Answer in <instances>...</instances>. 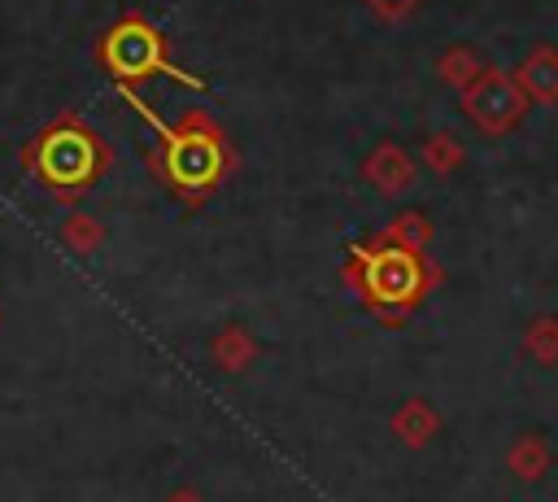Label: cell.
<instances>
[{
  "label": "cell",
  "mask_w": 558,
  "mask_h": 502,
  "mask_svg": "<svg viewBox=\"0 0 558 502\" xmlns=\"http://www.w3.org/2000/svg\"><path fill=\"white\" fill-rule=\"evenodd\" d=\"M340 275L384 327H401L440 284V266L427 253L392 244L384 236H366L349 244V262Z\"/></svg>",
  "instance_id": "cell-2"
},
{
  "label": "cell",
  "mask_w": 558,
  "mask_h": 502,
  "mask_svg": "<svg viewBox=\"0 0 558 502\" xmlns=\"http://www.w3.org/2000/svg\"><path fill=\"white\" fill-rule=\"evenodd\" d=\"M523 354L541 367H558V314H536L523 327Z\"/></svg>",
  "instance_id": "cell-14"
},
{
  "label": "cell",
  "mask_w": 558,
  "mask_h": 502,
  "mask_svg": "<svg viewBox=\"0 0 558 502\" xmlns=\"http://www.w3.org/2000/svg\"><path fill=\"white\" fill-rule=\"evenodd\" d=\"M209 358H214V367H218V371L240 375V371H248V367H253V358H257V340H253V332H248V327L227 323V327H218V332H214V340H209Z\"/></svg>",
  "instance_id": "cell-9"
},
{
  "label": "cell",
  "mask_w": 558,
  "mask_h": 502,
  "mask_svg": "<svg viewBox=\"0 0 558 502\" xmlns=\"http://www.w3.org/2000/svg\"><path fill=\"white\" fill-rule=\"evenodd\" d=\"M122 100L157 135L153 170L161 175V183L183 205L209 201L218 192V183L227 179V170H231V140H227V131L205 109H183L179 122H166V118H157V109L148 100L135 96V87H122Z\"/></svg>",
  "instance_id": "cell-1"
},
{
  "label": "cell",
  "mask_w": 558,
  "mask_h": 502,
  "mask_svg": "<svg viewBox=\"0 0 558 502\" xmlns=\"http://www.w3.org/2000/svg\"><path fill=\"white\" fill-rule=\"evenodd\" d=\"M527 105H532L527 92H523L519 79L506 74L501 65H484V74H480L466 92H458L462 118H466L480 135H488V140L510 135V131L527 118Z\"/></svg>",
  "instance_id": "cell-5"
},
{
  "label": "cell",
  "mask_w": 558,
  "mask_h": 502,
  "mask_svg": "<svg viewBox=\"0 0 558 502\" xmlns=\"http://www.w3.org/2000/svg\"><path fill=\"white\" fill-rule=\"evenodd\" d=\"M22 166L52 201L74 205L105 179V170L113 166V148L92 122L65 109L22 148Z\"/></svg>",
  "instance_id": "cell-3"
},
{
  "label": "cell",
  "mask_w": 558,
  "mask_h": 502,
  "mask_svg": "<svg viewBox=\"0 0 558 502\" xmlns=\"http://www.w3.org/2000/svg\"><path fill=\"white\" fill-rule=\"evenodd\" d=\"M105 240H109V231H105V223L96 218V214H83V210H70L65 218H61V244L70 249V253H100L105 249Z\"/></svg>",
  "instance_id": "cell-12"
},
{
  "label": "cell",
  "mask_w": 558,
  "mask_h": 502,
  "mask_svg": "<svg viewBox=\"0 0 558 502\" xmlns=\"http://www.w3.org/2000/svg\"><path fill=\"white\" fill-rule=\"evenodd\" d=\"M96 61L105 65V74L113 79V87H140L153 79H170L179 87L192 92H209V83L183 65L170 61L166 52V35L144 17V13H122L100 39H96Z\"/></svg>",
  "instance_id": "cell-4"
},
{
  "label": "cell",
  "mask_w": 558,
  "mask_h": 502,
  "mask_svg": "<svg viewBox=\"0 0 558 502\" xmlns=\"http://www.w3.org/2000/svg\"><path fill=\"white\" fill-rule=\"evenodd\" d=\"M375 236H384V240H392V244H405V249H418V253H427V244H432V218L423 214V210H397Z\"/></svg>",
  "instance_id": "cell-13"
},
{
  "label": "cell",
  "mask_w": 558,
  "mask_h": 502,
  "mask_svg": "<svg viewBox=\"0 0 558 502\" xmlns=\"http://www.w3.org/2000/svg\"><path fill=\"white\" fill-rule=\"evenodd\" d=\"M362 179H366L379 196L397 201V196H405V192L418 183V157H414L410 148H401L397 140H379V144L362 157Z\"/></svg>",
  "instance_id": "cell-6"
},
{
  "label": "cell",
  "mask_w": 558,
  "mask_h": 502,
  "mask_svg": "<svg viewBox=\"0 0 558 502\" xmlns=\"http://www.w3.org/2000/svg\"><path fill=\"white\" fill-rule=\"evenodd\" d=\"M510 74L519 79V87L527 92V100L558 105V48L554 44H536Z\"/></svg>",
  "instance_id": "cell-7"
},
{
  "label": "cell",
  "mask_w": 558,
  "mask_h": 502,
  "mask_svg": "<svg viewBox=\"0 0 558 502\" xmlns=\"http://www.w3.org/2000/svg\"><path fill=\"white\" fill-rule=\"evenodd\" d=\"M549 463H554V454H549V441H545L541 432H519V437L510 441V450H506V467H510V476L523 480V485H536V480L549 471Z\"/></svg>",
  "instance_id": "cell-10"
},
{
  "label": "cell",
  "mask_w": 558,
  "mask_h": 502,
  "mask_svg": "<svg viewBox=\"0 0 558 502\" xmlns=\"http://www.w3.org/2000/svg\"><path fill=\"white\" fill-rule=\"evenodd\" d=\"M362 4H366V13H371L375 22H388V26H397V22L414 17L423 0H362Z\"/></svg>",
  "instance_id": "cell-16"
},
{
  "label": "cell",
  "mask_w": 558,
  "mask_h": 502,
  "mask_svg": "<svg viewBox=\"0 0 558 502\" xmlns=\"http://www.w3.org/2000/svg\"><path fill=\"white\" fill-rule=\"evenodd\" d=\"M436 432H440V415H436L423 397H410V402H401V406L392 410V437H397L401 445L427 450V445L436 441Z\"/></svg>",
  "instance_id": "cell-8"
},
{
  "label": "cell",
  "mask_w": 558,
  "mask_h": 502,
  "mask_svg": "<svg viewBox=\"0 0 558 502\" xmlns=\"http://www.w3.org/2000/svg\"><path fill=\"white\" fill-rule=\"evenodd\" d=\"M161 502H209L205 493H196V489H174V493H166Z\"/></svg>",
  "instance_id": "cell-17"
},
{
  "label": "cell",
  "mask_w": 558,
  "mask_h": 502,
  "mask_svg": "<svg viewBox=\"0 0 558 502\" xmlns=\"http://www.w3.org/2000/svg\"><path fill=\"white\" fill-rule=\"evenodd\" d=\"M432 70H436V79H440V83H449L453 92H466V87L484 74V57H480L471 44H449V48L436 57V65H432Z\"/></svg>",
  "instance_id": "cell-11"
},
{
  "label": "cell",
  "mask_w": 558,
  "mask_h": 502,
  "mask_svg": "<svg viewBox=\"0 0 558 502\" xmlns=\"http://www.w3.org/2000/svg\"><path fill=\"white\" fill-rule=\"evenodd\" d=\"M418 162H423L427 170H436V175H453V170L466 162V148H462V140H458L453 131H432V135L423 140V148H418Z\"/></svg>",
  "instance_id": "cell-15"
}]
</instances>
